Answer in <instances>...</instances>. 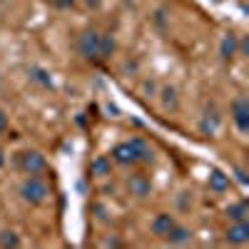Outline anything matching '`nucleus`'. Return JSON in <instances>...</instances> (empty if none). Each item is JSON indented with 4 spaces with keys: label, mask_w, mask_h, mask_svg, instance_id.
Listing matches in <instances>:
<instances>
[{
    "label": "nucleus",
    "mask_w": 249,
    "mask_h": 249,
    "mask_svg": "<svg viewBox=\"0 0 249 249\" xmlns=\"http://www.w3.org/2000/svg\"><path fill=\"white\" fill-rule=\"evenodd\" d=\"M77 50L85 60H110L117 50V43L112 35H102L97 30H85L80 37H77Z\"/></svg>",
    "instance_id": "obj_1"
},
{
    "label": "nucleus",
    "mask_w": 249,
    "mask_h": 249,
    "mask_svg": "<svg viewBox=\"0 0 249 249\" xmlns=\"http://www.w3.org/2000/svg\"><path fill=\"white\" fill-rule=\"evenodd\" d=\"M110 160L117 162V164H124V167H132V164H147V162H152L155 155H152V147H150L147 142L135 137V140L115 144Z\"/></svg>",
    "instance_id": "obj_2"
},
{
    "label": "nucleus",
    "mask_w": 249,
    "mask_h": 249,
    "mask_svg": "<svg viewBox=\"0 0 249 249\" xmlns=\"http://www.w3.org/2000/svg\"><path fill=\"white\" fill-rule=\"evenodd\" d=\"M20 197H23L28 204H45L50 197V187L43 179V175H28L20 184Z\"/></svg>",
    "instance_id": "obj_3"
},
{
    "label": "nucleus",
    "mask_w": 249,
    "mask_h": 249,
    "mask_svg": "<svg viewBox=\"0 0 249 249\" xmlns=\"http://www.w3.org/2000/svg\"><path fill=\"white\" fill-rule=\"evenodd\" d=\"M20 170H23L25 175H43V172H48V160L40 155V152H23L20 155Z\"/></svg>",
    "instance_id": "obj_4"
},
{
    "label": "nucleus",
    "mask_w": 249,
    "mask_h": 249,
    "mask_svg": "<svg viewBox=\"0 0 249 249\" xmlns=\"http://www.w3.org/2000/svg\"><path fill=\"white\" fill-rule=\"evenodd\" d=\"M232 120L237 124V130L242 135L249 132V97L247 95H239L234 102H232Z\"/></svg>",
    "instance_id": "obj_5"
},
{
    "label": "nucleus",
    "mask_w": 249,
    "mask_h": 249,
    "mask_svg": "<svg viewBox=\"0 0 249 249\" xmlns=\"http://www.w3.org/2000/svg\"><path fill=\"white\" fill-rule=\"evenodd\" d=\"M224 239L230 244H247L249 242V222H232L230 230L224 232Z\"/></svg>",
    "instance_id": "obj_6"
},
{
    "label": "nucleus",
    "mask_w": 249,
    "mask_h": 249,
    "mask_svg": "<svg viewBox=\"0 0 249 249\" xmlns=\"http://www.w3.org/2000/svg\"><path fill=\"white\" fill-rule=\"evenodd\" d=\"M175 224H177V222H175V217H172V214H167V212H160V214L152 219L150 230H152V234H155V237L164 239V237H167V232L172 230Z\"/></svg>",
    "instance_id": "obj_7"
},
{
    "label": "nucleus",
    "mask_w": 249,
    "mask_h": 249,
    "mask_svg": "<svg viewBox=\"0 0 249 249\" xmlns=\"http://www.w3.org/2000/svg\"><path fill=\"white\" fill-rule=\"evenodd\" d=\"M127 187H130V195L147 197L150 190H152V182H150V177H144V175H132L130 182H127Z\"/></svg>",
    "instance_id": "obj_8"
},
{
    "label": "nucleus",
    "mask_w": 249,
    "mask_h": 249,
    "mask_svg": "<svg viewBox=\"0 0 249 249\" xmlns=\"http://www.w3.org/2000/svg\"><path fill=\"white\" fill-rule=\"evenodd\" d=\"M207 184H210V190L212 192H227L230 190V175H224L222 170H212L210 177H207Z\"/></svg>",
    "instance_id": "obj_9"
},
{
    "label": "nucleus",
    "mask_w": 249,
    "mask_h": 249,
    "mask_svg": "<svg viewBox=\"0 0 249 249\" xmlns=\"http://www.w3.org/2000/svg\"><path fill=\"white\" fill-rule=\"evenodd\" d=\"M164 239H167L170 244H187V242H192V232L187 230V227H182V224H175Z\"/></svg>",
    "instance_id": "obj_10"
},
{
    "label": "nucleus",
    "mask_w": 249,
    "mask_h": 249,
    "mask_svg": "<svg viewBox=\"0 0 249 249\" xmlns=\"http://www.w3.org/2000/svg\"><path fill=\"white\" fill-rule=\"evenodd\" d=\"M227 217H230L232 222H244V219L249 217L247 202H234V204H230V207H227Z\"/></svg>",
    "instance_id": "obj_11"
},
{
    "label": "nucleus",
    "mask_w": 249,
    "mask_h": 249,
    "mask_svg": "<svg viewBox=\"0 0 249 249\" xmlns=\"http://www.w3.org/2000/svg\"><path fill=\"white\" fill-rule=\"evenodd\" d=\"M90 172H92L95 177H107V175L112 172V162H110V157H97V160H92Z\"/></svg>",
    "instance_id": "obj_12"
},
{
    "label": "nucleus",
    "mask_w": 249,
    "mask_h": 249,
    "mask_svg": "<svg viewBox=\"0 0 249 249\" xmlns=\"http://www.w3.org/2000/svg\"><path fill=\"white\" fill-rule=\"evenodd\" d=\"M237 48H239L237 37H234V35H224V40H222V48H219V55H222L224 60H232V57L237 55Z\"/></svg>",
    "instance_id": "obj_13"
},
{
    "label": "nucleus",
    "mask_w": 249,
    "mask_h": 249,
    "mask_svg": "<svg viewBox=\"0 0 249 249\" xmlns=\"http://www.w3.org/2000/svg\"><path fill=\"white\" fill-rule=\"evenodd\" d=\"M0 247H13V249H18V247H20V237H18L13 230L0 232Z\"/></svg>",
    "instance_id": "obj_14"
},
{
    "label": "nucleus",
    "mask_w": 249,
    "mask_h": 249,
    "mask_svg": "<svg viewBox=\"0 0 249 249\" xmlns=\"http://www.w3.org/2000/svg\"><path fill=\"white\" fill-rule=\"evenodd\" d=\"M33 80L43 82L45 88H53V77H48V72H45V70H40V68H35V70H33Z\"/></svg>",
    "instance_id": "obj_15"
},
{
    "label": "nucleus",
    "mask_w": 249,
    "mask_h": 249,
    "mask_svg": "<svg viewBox=\"0 0 249 249\" xmlns=\"http://www.w3.org/2000/svg\"><path fill=\"white\" fill-rule=\"evenodd\" d=\"M164 92L170 95V97H164V107H172V110H175V107H177V97H175V90H172V88H167Z\"/></svg>",
    "instance_id": "obj_16"
},
{
    "label": "nucleus",
    "mask_w": 249,
    "mask_h": 249,
    "mask_svg": "<svg viewBox=\"0 0 249 249\" xmlns=\"http://www.w3.org/2000/svg\"><path fill=\"white\" fill-rule=\"evenodd\" d=\"M8 130V115L3 112V110H0V135H3Z\"/></svg>",
    "instance_id": "obj_17"
},
{
    "label": "nucleus",
    "mask_w": 249,
    "mask_h": 249,
    "mask_svg": "<svg viewBox=\"0 0 249 249\" xmlns=\"http://www.w3.org/2000/svg\"><path fill=\"white\" fill-rule=\"evenodd\" d=\"M53 3H55L57 8H70V5L75 3V0H53Z\"/></svg>",
    "instance_id": "obj_18"
},
{
    "label": "nucleus",
    "mask_w": 249,
    "mask_h": 249,
    "mask_svg": "<svg viewBox=\"0 0 249 249\" xmlns=\"http://www.w3.org/2000/svg\"><path fill=\"white\" fill-rule=\"evenodd\" d=\"M234 175H237V179H239V184H247V175H244V170H237Z\"/></svg>",
    "instance_id": "obj_19"
}]
</instances>
